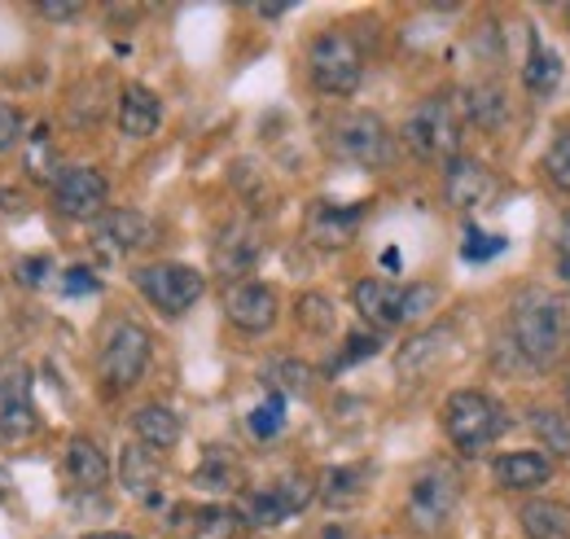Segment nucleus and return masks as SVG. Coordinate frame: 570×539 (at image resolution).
<instances>
[{
    "label": "nucleus",
    "instance_id": "f257e3e1",
    "mask_svg": "<svg viewBox=\"0 0 570 539\" xmlns=\"http://www.w3.org/2000/svg\"><path fill=\"white\" fill-rule=\"evenodd\" d=\"M509 337L531 369H553L570 346L567 303L544 285H527L509 307Z\"/></svg>",
    "mask_w": 570,
    "mask_h": 539
},
{
    "label": "nucleus",
    "instance_id": "f03ea898",
    "mask_svg": "<svg viewBox=\"0 0 570 539\" xmlns=\"http://www.w3.org/2000/svg\"><path fill=\"white\" fill-rule=\"evenodd\" d=\"M504 425H509L504 404H500L497 395H488V391L465 386V391H452L443 400V434L452 439V448L461 457L488 452L500 434H504Z\"/></svg>",
    "mask_w": 570,
    "mask_h": 539
},
{
    "label": "nucleus",
    "instance_id": "7ed1b4c3",
    "mask_svg": "<svg viewBox=\"0 0 570 539\" xmlns=\"http://www.w3.org/2000/svg\"><path fill=\"white\" fill-rule=\"evenodd\" d=\"M434 303H439V290L430 281L395 285V281H382V276H364L352 290V307L360 312V321H368L373 330H395V325L422 321Z\"/></svg>",
    "mask_w": 570,
    "mask_h": 539
},
{
    "label": "nucleus",
    "instance_id": "20e7f679",
    "mask_svg": "<svg viewBox=\"0 0 570 539\" xmlns=\"http://www.w3.org/2000/svg\"><path fill=\"white\" fill-rule=\"evenodd\" d=\"M461 504V470L448 461H426L409 482L404 518L417 536H439Z\"/></svg>",
    "mask_w": 570,
    "mask_h": 539
},
{
    "label": "nucleus",
    "instance_id": "39448f33",
    "mask_svg": "<svg viewBox=\"0 0 570 539\" xmlns=\"http://www.w3.org/2000/svg\"><path fill=\"white\" fill-rule=\"evenodd\" d=\"M404 145L409 154H417L422 163H448L456 158V145H461V110L448 92H434L426 101H417L404 119Z\"/></svg>",
    "mask_w": 570,
    "mask_h": 539
},
{
    "label": "nucleus",
    "instance_id": "423d86ee",
    "mask_svg": "<svg viewBox=\"0 0 570 539\" xmlns=\"http://www.w3.org/2000/svg\"><path fill=\"white\" fill-rule=\"evenodd\" d=\"M149 355H154V337L141 321H115L110 334L101 337V355H97V378L110 395H124L132 391L149 369Z\"/></svg>",
    "mask_w": 570,
    "mask_h": 539
},
{
    "label": "nucleus",
    "instance_id": "0eeeda50",
    "mask_svg": "<svg viewBox=\"0 0 570 539\" xmlns=\"http://www.w3.org/2000/svg\"><path fill=\"white\" fill-rule=\"evenodd\" d=\"M330 149L338 163L360 167V171H382L395 158V136L373 110H352L330 128Z\"/></svg>",
    "mask_w": 570,
    "mask_h": 539
},
{
    "label": "nucleus",
    "instance_id": "6e6552de",
    "mask_svg": "<svg viewBox=\"0 0 570 539\" xmlns=\"http://www.w3.org/2000/svg\"><path fill=\"white\" fill-rule=\"evenodd\" d=\"M307 75L325 97H352L364 79V49L347 31H321L307 49Z\"/></svg>",
    "mask_w": 570,
    "mask_h": 539
},
{
    "label": "nucleus",
    "instance_id": "1a4fd4ad",
    "mask_svg": "<svg viewBox=\"0 0 570 539\" xmlns=\"http://www.w3.org/2000/svg\"><path fill=\"white\" fill-rule=\"evenodd\" d=\"M132 281L145 294V303L158 307L163 316H185L207 294V276L189 264H145L132 272Z\"/></svg>",
    "mask_w": 570,
    "mask_h": 539
},
{
    "label": "nucleus",
    "instance_id": "9d476101",
    "mask_svg": "<svg viewBox=\"0 0 570 539\" xmlns=\"http://www.w3.org/2000/svg\"><path fill=\"white\" fill-rule=\"evenodd\" d=\"M312 500H316V482H312L307 473H285L273 487L250 491L237 513H242L246 527H282L289 518H298Z\"/></svg>",
    "mask_w": 570,
    "mask_h": 539
},
{
    "label": "nucleus",
    "instance_id": "9b49d317",
    "mask_svg": "<svg viewBox=\"0 0 570 539\" xmlns=\"http://www.w3.org/2000/svg\"><path fill=\"white\" fill-rule=\"evenodd\" d=\"M106 198H110V180L97 167H62L53 180V210L62 219H101L106 215Z\"/></svg>",
    "mask_w": 570,
    "mask_h": 539
},
{
    "label": "nucleus",
    "instance_id": "f8f14e48",
    "mask_svg": "<svg viewBox=\"0 0 570 539\" xmlns=\"http://www.w3.org/2000/svg\"><path fill=\"white\" fill-rule=\"evenodd\" d=\"M224 316L233 330L242 334H268L282 316V298L268 281H237L228 294H224Z\"/></svg>",
    "mask_w": 570,
    "mask_h": 539
},
{
    "label": "nucleus",
    "instance_id": "ddd939ff",
    "mask_svg": "<svg viewBox=\"0 0 570 539\" xmlns=\"http://www.w3.org/2000/svg\"><path fill=\"white\" fill-rule=\"evenodd\" d=\"M497 189H500L497 171L483 167L479 158L456 154V158L443 163V198H448V206H456V210H479V206H488L497 198Z\"/></svg>",
    "mask_w": 570,
    "mask_h": 539
},
{
    "label": "nucleus",
    "instance_id": "4468645a",
    "mask_svg": "<svg viewBox=\"0 0 570 539\" xmlns=\"http://www.w3.org/2000/svg\"><path fill=\"white\" fill-rule=\"evenodd\" d=\"M154 242V224L145 219L141 210H106L97 219V233H92V246L106 255V259H128Z\"/></svg>",
    "mask_w": 570,
    "mask_h": 539
},
{
    "label": "nucleus",
    "instance_id": "2eb2a0df",
    "mask_svg": "<svg viewBox=\"0 0 570 539\" xmlns=\"http://www.w3.org/2000/svg\"><path fill=\"white\" fill-rule=\"evenodd\" d=\"M40 425L36 404H31V378L18 373H0V443H22L31 439Z\"/></svg>",
    "mask_w": 570,
    "mask_h": 539
},
{
    "label": "nucleus",
    "instance_id": "dca6fc26",
    "mask_svg": "<svg viewBox=\"0 0 570 539\" xmlns=\"http://www.w3.org/2000/svg\"><path fill=\"white\" fill-rule=\"evenodd\" d=\"M452 325H430L422 330L417 337H409L404 346H400V355H395V373L404 378V382H422L426 373H434L443 360H448V351H452Z\"/></svg>",
    "mask_w": 570,
    "mask_h": 539
},
{
    "label": "nucleus",
    "instance_id": "f3484780",
    "mask_svg": "<svg viewBox=\"0 0 570 539\" xmlns=\"http://www.w3.org/2000/svg\"><path fill=\"white\" fill-rule=\"evenodd\" d=\"M364 219V206H338V203H316L307 210V242L321 251H343L356 242V228Z\"/></svg>",
    "mask_w": 570,
    "mask_h": 539
},
{
    "label": "nucleus",
    "instance_id": "a211bd4d",
    "mask_svg": "<svg viewBox=\"0 0 570 539\" xmlns=\"http://www.w3.org/2000/svg\"><path fill=\"white\" fill-rule=\"evenodd\" d=\"M163 128V101L154 88L145 84H124L119 92V133L132 136V140H145Z\"/></svg>",
    "mask_w": 570,
    "mask_h": 539
},
{
    "label": "nucleus",
    "instance_id": "6ab92c4d",
    "mask_svg": "<svg viewBox=\"0 0 570 539\" xmlns=\"http://www.w3.org/2000/svg\"><path fill=\"white\" fill-rule=\"evenodd\" d=\"M492 473L504 491H540L553 478V461L544 452H504L492 461Z\"/></svg>",
    "mask_w": 570,
    "mask_h": 539
},
{
    "label": "nucleus",
    "instance_id": "aec40b11",
    "mask_svg": "<svg viewBox=\"0 0 570 539\" xmlns=\"http://www.w3.org/2000/svg\"><path fill=\"white\" fill-rule=\"evenodd\" d=\"M119 482H124V491L141 496L145 504H158V487H163V461H158V452H149L145 443L124 448V457H119Z\"/></svg>",
    "mask_w": 570,
    "mask_h": 539
},
{
    "label": "nucleus",
    "instance_id": "412c9836",
    "mask_svg": "<svg viewBox=\"0 0 570 539\" xmlns=\"http://www.w3.org/2000/svg\"><path fill=\"white\" fill-rule=\"evenodd\" d=\"M474 128H483V133H500L504 124H509V97H504V88L500 84H470L465 92H461V106H456Z\"/></svg>",
    "mask_w": 570,
    "mask_h": 539
},
{
    "label": "nucleus",
    "instance_id": "4be33fe9",
    "mask_svg": "<svg viewBox=\"0 0 570 539\" xmlns=\"http://www.w3.org/2000/svg\"><path fill=\"white\" fill-rule=\"evenodd\" d=\"M132 430H137V439H141L149 452H167V448H176L180 443V434H185V425H180V412L167 404H145L132 412Z\"/></svg>",
    "mask_w": 570,
    "mask_h": 539
},
{
    "label": "nucleus",
    "instance_id": "5701e85b",
    "mask_svg": "<svg viewBox=\"0 0 570 539\" xmlns=\"http://www.w3.org/2000/svg\"><path fill=\"white\" fill-rule=\"evenodd\" d=\"M67 478H71L79 491H101L110 482V461L106 452L92 443V439H71L67 443Z\"/></svg>",
    "mask_w": 570,
    "mask_h": 539
},
{
    "label": "nucleus",
    "instance_id": "b1692460",
    "mask_svg": "<svg viewBox=\"0 0 570 539\" xmlns=\"http://www.w3.org/2000/svg\"><path fill=\"white\" fill-rule=\"evenodd\" d=\"M368 478H373L368 465H330V470L321 473V482H316V496L330 509H347V504H356L360 496L368 491Z\"/></svg>",
    "mask_w": 570,
    "mask_h": 539
},
{
    "label": "nucleus",
    "instance_id": "393cba45",
    "mask_svg": "<svg viewBox=\"0 0 570 539\" xmlns=\"http://www.w3.org/2000/svg\"><path fill=\"white\" fill-rule=\"evenodd\" d=\"M518 522L527 539H570V509L558 500H527Z\"/></svg>",
    "mask_w": 570,
    "mask_h": 539
},
{
    "label": "nucleus",
    "instance_id": "a878e982",
    "mask_svg": "<svg viewBox=\"0 0 570 539\" xmlns=\"http://www.w3.org/2000/svg\"><path fill=\"white\" fill-rule=\"evenodd\" d=\"M562 53L558 49H544L540 40H531V53H527V62H522V84H527V92L531 97H553L558 92V84H562Z\"/></svg>",
    "mask_w": 570,
    "mask_h": 539
},
{
    "label": "nucleus",
    "instance_id": "bb28decb",
    "mask_svg": "<svg viewBox=\"0 0 570 539\" xmlns=\"http://www.w3.org/2000/svg\"><path fill=\"white\" fill-rule=\"evenodd\" d=\"M259 259V237L250 228H228L219 242H215V264L224 276H242V272L255 268Z\"/></svg>",
    "mask_w": 570,
    "mask_h": 539
},
{
    "label": "nucleus",
    "instance_id": "cd10ccee",
    "mask_svg": "<svg viewBox=\"0 0 570 539\" xmlns=\"http://www.w3.org/2000/svg\"><path fill=\"white\" fill-rule=\"evenodd\" d=\"M194 487H198V491H215V496L237 491V487H242V465H237V457L212 448V452L203 457V465L194 470Z\"/></svg>",
    "mask_w": 570,
    "mask_h": 539
},
{
    "label": "nucleus",
    "instance_id": "c85d7f7f",
    "mask_svg": "<svg viewBox=\"0 0 570 539\" xmlns=\"http://www.w3.org/2000/svg\"><path fill=\"white\" fill-rule=\"evenodd\" d=\"M312 364H303V360H273V364H264V386L273 391V395H312Z\"/></svg>",
    "mask_w": 570,
    "mask_h": 539
},
{
    "label": "nucleus",
    "instance_id": "c756f323",
    "mask_svg": "<svg viewBox=\"0 0 570 539\" xmlns=\"http://www.w3.org/2000/svg\"><path fill=\"white\" fill-rule=\"evenodd\" d=\"M531 430H535V439H540L553 457L570 461V416L567 412H558V408H535V412H531Z\"/></svg>",
    "mask_w": 570,
    "mask_h": 539
},
{
    "label": "nucleus",
    "instance_id": "7c9ffc66",
    "mask_svg": "<svg viewBox=\"0 0 570 539\" xmlns=\"http://www.w3.org/2000/svg\"><path fill=\"white\" fill-rule=\"evenodd\" d=\"M237 531H242V513L228 504H207L194 518V539H237Z\"/></svg>",
    "mask_w": 570,
    "mask_h": 539
},
{
    "label": "nucleus",
    "instance_id": "2f4dec72",
    "mask_svg": "<svg viewBox=\"0 0 570 539\" xmlns=\"http://www.w3.org/2000/svg\"><path fill=\"white\" fill-rule=\"evenodd\" d=\"M294 316H298V325L307 330V334H334V303L325 298V294H303L298 298V307H294Z\"/></svg>",
    "mask_w": 570,
    "mask_h": 539
},
{
    "label": "nucleus",
    "instance_id": "473e14b6",
    "mask_svg": "<svg viewBox=\"0 0 570 539\" xmlns=\"http://www.w3.org/2000/svg\"><path fill=\"white\" fill-rule=\"evenodd\" d=\"M58 154H53V136H49V128L40 124L36 133L27 136V167H31V176H40V180H58Z\"/></svg>",
    "mask_w": 570,
    "mask_h": 539
},
{
    "label": "nucleus",
    "instance_id": "72a5a7b5",
    "mask_svg": "<svg viewBox=\"0 0 570 539\" xmlns=\"http://www.w3.org/2000/svg\"><path fill=\"white\" fill-rule=\"evenodd\" d=\"M544 176H549V185L570 194V128L553 136V145L544 149Z\"/></svg>",
    "mask_w": 570,
    "mask_h": 539
},
{
    "label": "nucleus",
    "instance_id": "f704fd0d",
    "mask_svg": "<svg viewBox=\"0 0 570 539\" xmlns=\"http://www.w3.org/2000/svg\"><path fill=\"white\" fill-rule=\"evenodd\" d=\"M282 430H285V400L268 391V400L250 412V434H255V439H273V434H282Z\"/></svg>",
    "mask_w": 570,
    "mask_h": 539
},
{
    "label": "nucleus",
    "instance_id": "c9c22d12",
    "mask_svg": "<svg viewBox=\"0 0 570 539\" xmlns=\"http://www.w3.org/2000/svg\"><path fill=\"white\" fill-rule=\"evenodd\" d=\"M377 351H382V337L377 334H352L347 337V346L330 360V373H343V369H352V364H360V360L377 355Z\"/></svg>",
    "mask_w": 570,
    "mask_h": 539
},
{
    "label": "nucleus",
    "instance_id": "e433bc0d",
    "mask_svg": "<svg viewBox=\"0 0 570 539\" xmlns=\"http://www.w3.org/2000/svg\"><path fill=\"white\" fill-rule=\"evenodd\" d=\"M500 251H504V237H497V233H479V228H470V237H465V246H461V255H465L470 264L497 259Z\"/></svg>",
    "mask_w": 570,
    "mask_h": 539
},
{
    "label": "nucleus",
    "instance_id": "4c0bfd02",
    "mask_svg": "<svg viewBox=\"0 0 570 539\" xmlns=\"http://www.w3.org/2000/svg\"><path fill=\"white\" fill-rule=\"evenodd\" d=\"M62 290H67L71 298L75 294H97V290H101V276L92 268H83V264H75V268L62 272Z\"/></svg>",
    "mask_w": 570,
    "mask_h": 539
},
{
    "label": "nucleus",
    "instance_id": "58836bf2",
    "mask_svg": "<svg viewBox=\"0 0 570 539\" xmlns=\"http://www.w3.org/2000/svg\"><path fill=\"white\" fill-rule=\"evenodd\" d=\"M45 272H53V259H49V255H27V259L13 264V276H18L22 285H31V290L45 285Z\"/></svg>",
    "mask_w": 570,
    "mask_h": 539
},
{
    "label": "nucleus",
    "instance_id": "ea45409f",
    "mask_svg": "<svg viewBox=\"0 0 570 539\" xmlns=\"http://www.w3.org/2000/svg\"><path fill=\"white\" fill-rule=\"evenodd\" d=\"M18 140H22V115H18L13 106H4V101H0V149L18 145Z\"/></svg>",
    "mask_w": 570,
    "mask_h": 539
},
{
    "label": "nucleus",
    "instance_id": "a19ab883",
    "mask_svg": "<svg viewBox=\"0 0 570 539\" xmlns=\"http://www.w3.org/2000/svg\"><path fill=\"white\" fill-rule=\"evenodd\" d=\"M36 13H40V18H49V22H75V18L83 13V4H67V0H40V4H36Z\"/></svg>",
    "mask_w": 570,
    "mask_h": 539
},
{
    "label": "nucleus",
    "instance_id": "79ce46f5",
    "mask_svg": "<svg viewBox=\"0 0 570 539\" xmlns=\"http://www.w3.org/2000/svg\"><path fill=\"white\" fill-rule=\"evenodd\" d=\"M0 210H9V215H22L27 203H22V194H13V189H0Z\"/></svg>",
    "mask_w": 570,
    "mask_h": 539
},
{
    "label": "nucleus",
    "instance_id": "37998d69",
    "mask_svg": "<svg viewBox=\"0 0 570 539\" xmlns=\"http://www.w3.org/2000/svg\"><path fill=\"white\" fill-rule=\"evenodd\" d=\"M255 13H259V18H285V13H289V4H259Z\"/></svg>",
    "mask_w": 570,
    "mask_h": 539
},
{
    "label": "nucleus",
    "instance_id": "c03bdc74",
    "mask_svg": "<svg viewBox=\"0 0 570 539\" xmlns=\"http://www.w3.org/2000/svg\"><path fill=\"white\" fill-rule=\"evenodd\" d=\"M83 539H137V536H124V531H92V536Z\"/></svg>",
    "mask_w": 570,
    "mask_h": 539
},
{
    "label": "nucleus",
    "instance_id": "a18cd8bd",
    "mask_svg": "<svg viewBox=\"0 0 570 539\" xmlns=\"http://www.w3.org/2000/svg\"><path fill=\"white\" fill-rule=\"evenodd\" d=\"M9 487H13V478H9V470H4V465H0V500H4V496H9Z\"/></svg>",
    "mask_w": 570,
    "mask_h": 539
},
{
    "label": "nucleus",
    "instance_id": "49530a36",
    "mask_svg": "<svg viewBox=\"0 0 570 539\" xmlns=\"http://www.w3.org/2000/svg\"><path fill=\"white\" fill-rule=\"evenodd\" d=\"M567 416H570V386H567Z\"/></svg>",
    "mask_w": 570,
    "mask_h": 539
},
{
    "label": "nucleus",
    "instance_id": "de8ad7c7",
    "mask_svg": "<svg viewBox=\"0 0 570 539\" xmlns=\"http://www.w3.org/2000/svg\"><path fill=\"white\" fill-rule=\"evenodd\" d=\"M567 18H570V9H567Z\"/></svg>",
    "mask_w": 570,
    "mask_h": 539
}]
</instances>
